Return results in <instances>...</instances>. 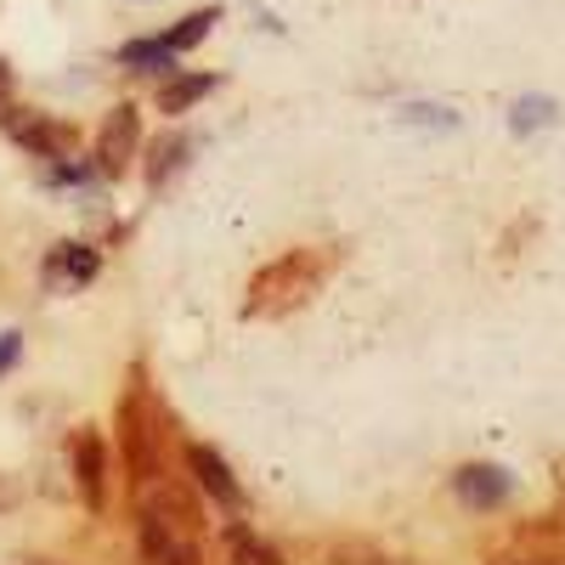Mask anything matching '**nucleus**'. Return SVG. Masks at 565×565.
<instances>
[{"label": "nucleus", "instance_id": "f257e3e1", "mask_svg": "<svg viewBox=\"0 0 565 565\" xmlns=\"http://www.w3.org/2000/svg\"><path fill=\"white\" fill-rule=\"evenodd\" d=\"M136 548L148 565H204L199 548V503L170 481H153L136 509Z\"/></svg>", "mask_w": 565, "mask_h": 565}, {"label": "nucleus", "instance_id": "f03ea898", "mask_svg": "<svg viewBox=\"0 0 565 565\" xmlns=\"http://www.w3.org/2000/svg\"><path fill=\"white\" fill-rule=\"evenodd\" d=\"M328 277V255L322 249H289L277 266H266L255 282H249V300L244 311L249 317H271V311H295L317 295V282Z\"/></svg>", "mask_w": 565, "mask_h": 565}, {"label": "nucleus", "instance_id": "7ed1b4c3", "mask_svg": "<svg viewBox=\"0 0 565 565\" xmlns=\"http://www.w3.org/2000/svg\"><path fill=\"white\" fill-rule=\"evenodd\" d=\"M141 396L148 391H130L119 418H125V458L136 469V487H153L159 481V430H153V418L141 413Z\"/></svg>", "mask_w": 565, "mask_h": 565}, {"label": "nucleus", "instance_id": "20e7f679", "mask_svg": "<svg viewBox=\"0 0 565 565\" xmlns=\"http://www.w3.org/2000/svg\"><path fill=\"white\" fill-rule=\"evenodd\" d=\"M68 458H74V487H79V503H85L90 514H103V503H108V452H103L97 430H74Z\"/></svg>", "mask_w": 565, "mask_h": 565}, {"label": "nucleus", "instance_id": "39448f33", "mask_svg": "<svg viewBox=\"0 0 565 565\" xmlns=\"http://www.w3.org/2000/svg\"><path fill=\"white\" fill-rule=\"evenodd\" d=\"M186 469H193V481L221 503V509H249V498H244V487H238V476H232V463L215 452V447H204V441H193L186 447Z\"/></svg>", "mask_w": 565, "mask_h": 565}, {"label": "nucleus", "instance_id": "423d86ee", "mask_svg": "<svg viewBox=\"0 0 565 565\" xmlns=\"http://www.w3.org/2000/svg\"><path fill=\"white\" fill-rule=\"evenodd\" d=\"M452 492L469 509H503L509 492H514V481H509V469H498V463H463L458 476H452Z\"/></svg>", "mask_w": 565, "mask_h": 565}, {"label": "nucleus", "instance_id": "0eeeda50", "mask_svg": "<svg viewBox=\"0 0 565 565\" xmlns=\"http://www.w3.org/2000/svg\"><path fill=\"white\" fill-rule=\"evenodd\" d=\"M136 130H141V119H136L130 103L108 114V125H103V136H97V159H103L108 175H119V170L136 159Z\"/></svg>", "mask_w": 565, "mask_h": 565}, {"label": "nucleus", "instance_id": "6e6552de", "mask_svg": "<svg viewBox=\"0 0 565 565\" xmlns=\"http://www.w3.org/2000/svg\"><path fill=\"white\" fill-rule=\"evenodd\" d=\"M103 271V255L85 249V244H57L52 255H45V282H68V289H79V282H90Z\"/></svg>", "mask_w": 565, "mask_h": 565}, {"label": "nucleus", "instance_id": "1a4fd4ad", "mask_svg": "<svg viewBox=\"0 0 565 565\" xmlns=\"http://www.w3.org/2000/svg\"><path fill=\"white\" fill-rule=\"evenodd\" d=\"M7 130H12L18 148H29V153H40V159H63L68 141H74V130H68V125H52V119H12Z\"/></svg>", "mask_w": 565, "mask_h": 565}, {"label": "nucleus", "instance_id": "9d476101", "mask_svg": "<svg viewBox=\"0 0 565 565\" xmlns=\"http://www.w3.org/2000/svg\"><path fill=\"white\" fill-rule=\"evenodd\" d=\"M210 90H215L210 74H175L170 85H159V97H153V103H159V114H186L193 103H204Z\"/></svg>", "mask_w": 565, "mask_h": 565}, {"label": "nucleus", "instance_id": "9b49d317", "mask_svg": "<svg viewBox=\"0 0 565 565\" xmlns=\"http://www.w3.org/2000/svg\"><path fill=\"white\" fill-rule=\"evenodd\" d=\"M226 554H232V565H282V548L260 543L244 521H238V526H226Z\"/></svg>", "mask_w": 565, "mask_h": 565}, {"label": "nucleus", "instance_id": "f8f14e48", "mask_svg": "<svg viewBox=\"0 0 565 565\" xmlns=\"http://www.w3.org/2000/svg\"><path fill=\"white\" fill-rule=\"evenodd\" d=\"M186 153H193V141H186V136H159L148 148V186H164L170 170L186 164Z\"/></svg>", "mask_w": 565, "mask_h": 565}, {"label": "nucleus", "instance_id": "ddd939ff", "mask_svg": "<svg viewBox=\"0 0 565 565\" xmlns=\"http://www.w3.org/2000/svg\"><path fill=\"white\" fill-rule=\"evenodd\" d=\"M215 18H221L215 7H199V12H186V18L175 23V29H164L159 40H164V45H170V52L181 57V52H193V45H199V40H204V34L215 29Z\"/></svg>", "mask_w": 565, "mask_h": 565}, {"label": "nucleus", "instance_id": "4468645a", "mask_svg": "<svg viewBox=\"0 0 565 565\" xmlns=\"http://www.w3.org/2000/svg\"><path fill=\"white\" fill-rule=\"evenodd\" d=\"M119 63L125 68H175V52L164 40H130V45H119Z\"/></svg>", "mask_w": 565, "mask_h": 565}, {"label": "nucleus", "instance_id": "2eb2a0df", "mask_svg": "<svg viewBox=\"0 0 565 565\" xmlns=\"http://www.w3.org/2000/svg\"><path fill=\"white\" fill-rule=\"evenodd\" d=\"M548 119H554V103H548V97H526V103H514V119H509V125L526 136V130H537V125H548Z\"/></svg>", "mask_w": 565, "mask_h": 565}, {"label": "nucleus", "instance_id": "dca6fc26", "mask_svg": "<svg viewBox=\"0 0 565 565\" xmlns=\"http://www.w3.org/2000/svg\"><path fill=\"white\" fill-rule=\"evenodd\" d=\"M18 356H23V340L18 334H0V373L18 367Z\"/></svg>", "mask_w": 565, "mask_h": 565}, {"label": "nucleus", "instance_id": "f3484780", "mask_svg": "<svg viewBox=\"0 0 565 565\" xmlns=\"http://www.w3.org/2000/svg\"><path fill=\"white\" fill-rule=\"evenodd\" d=\"M407 114H413V119H424V125H458L447 108H407Z\"/></svg>", "mask_w": 565, "mask_h": 565}, {"label": "nucleus", "instance_id": "a211bd4d", "mask_svg": "<svg viewBox=\"0 0 565 565\" xmlns=\"http://www.w3.org/2000/svg\"><path fill=\"white\" fill-rule=\"evenodd\" d=\"M12 503H18V487H12L7 476H0V509H12Z\"/></svg>", "mask_w": 565, "mask_h": 565}, {"label": "nucleus", "instance_id": "6ab92c4d", "mask_svg": "<svg viewBox=\"0 0 565 565\" xmlns=\"http://www.w3.org/2000/svg\"><path fill=\"white\" fill-rule=\"evenodd\" d=\"M356 565H396V559H380V554H362Z\"/></svg>", "mask_w": 565, "mask_h": 565}]
</instances>
